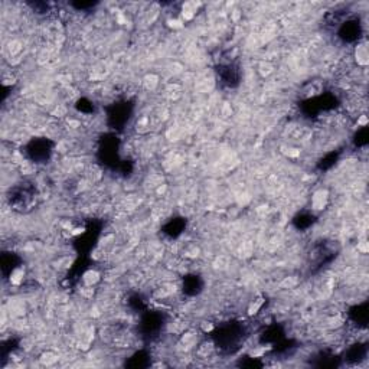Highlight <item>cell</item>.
<instances>
[{
	"label": "cell",
	"mask_w": 369,
	"mask_h": 369,
	"mask_svg": "<svg viewBox=\"0 0 369 369\" xmlns=\"http://www.w3.org/2000/svg\"><path fill=\"white\" fill-rule=\"evenodd\" d=\"M54 149V143L48 138H33L26 144V154L27 157L36 163H43L49 160L51 154Z\"/></svg>",
	"instance_id": "6da1fadb"
},
{
	"label": "cell",
	"mask_w": 369,
	"mask_h": 369,
	"mask_svg": "<svg viewBox=\"0 0 369 369\" xmlns=\"http://www.w3.org/2000/svg\"><path fill=\"white\" fill-rule=\"evenodd\" d=\"M131 114V109L128 103H117L109 110V123L114 128H122L128 122Z\"/></svg>",
	"instance_id": "7a4b0ae2"
},
{
	"label": "cell",
	"mask_w": 369,
	"mask_h": 369,
	"mask_svg": "<svg viewBox=\"0 0 369 369\" xmlns=\"http://www.w3.org/2000/svg\"><path fill=\"white\" fill-rule=\"evenodd\" d=\"M240 335H243L241 328L231 325V326H225V328L219 329L217 335H215V339H217V343L221 348H234L235 343L238 342V339H240Z\"/></svg>",
	"instance_id": "3957f363"
},
{
	"label": "cell",
	"mask_w": 369,
	"mask_h": 369,
	"mask_svg": "<svg viewBox=\"0 0 369 369\" xmlns=\"http://www.w3.org/2000/svg\"><path fill=\"white\" fill-rule=\"evenodd\" d=\"M33 198H35V192L27 185L13 189V192H10V196H9L10 205H13L14 208H27L32 204Z\"/></svg>",
	"instance_id": "277c9868"
},
{
	"label": "cell",
	"mask_w": 369,
	"mask_h": 369,
	"mask_svg": "<svg viewBox=\"0 0 369 369\" xmlns=\"http://www.w3.org/2000/svg\"><path fill=\"white\" fill-rule=\"evenodd\" d=\"M162 323H163V317L159 313H154V312H149L141 317V322H140V328L141 332L144 335H153V333H157L160 329H162Z\"/></svg>",
	"instance_id": "5b68a950"
},
{
	"label": "cell",
	"mask_w": 369,
	"mask_h": 369,
	"mask_svg": "<svg viewBox=\"0 0 369 369\" xmlns=\"http://www.w3.org/2000/svg\"><path fill=\"white\" fill-rule=\"evenodd\" d=\"M361 25L358 20H348L339 29V38L345 42H354L361 36Z\"/></svg>",
	"instance_id": "8992f818"
},
{
	"label": "cell",
	"mask_w": 369,
	"mask_h": 369,
	"mask_svg": "<svg viewBox=\"0 0 369 369\" xmlns=\"http://www.w3.org/2000/svg\"><path fill=\"white\" fill-rule=\"evenodd\" d=\"M218 74L221 82L225 84L227 87H235L240 82V72L231 64L221 67V69H218Z\"/></svg>",
	"instance_id": "52a82bcc"
},
{
	"label": "cell",
	"mask_w": 369,
	"mask_h": 369,
	"mask_svg": "<svg viewBox=\"0 0 369 369\" xmlns=\"http://www.w3.org/2000/svg\"><path fill=\"white\" fill-rule=\"evenodd\" d=\"M100 153L103 154L104 163H113L117 160V140H109L106 138L103 146L100 147Z\"/></svg>",
	"instance_id": "ba28073f"
},
{
	"label": "cell",
	"mask_w": 369,
	"mask_h": 369,
	"mask_svg": "<svg viewBox=\"0 0 369 369\" xmlns=\"http://www.w3.org/2000/svg\"><path fill=\"white\" fill-rule=\"evenodd\" d=\"M202 286H204V284H202L201 277H199V275H195V274L186 275L185 280H183V291H185L186 294H189V296L198 294V293L202 290Z\"/></svg>",
	"instance_id": "9c48e42d"
},
{
	"label": "cell",
	"mask_w": 369,
	"mask_h": 369,
	"mask_svg": "<svg viewBox=\"0 0 369 369\" xmlns=\"http://www.w3.org/2000/svg\"><path fill=\"white\" fill-rule=\"evenodd\" d=\"M19 257L13 254V252H3L1 254V273L4 277H7L9 274H12L14 268L19 265Z\"/></svg>",
	"instance_id": "30bf717a"
},
{
	"label": "cell",
	"mask_w": 369,
	"mask_h": 369,
	"mask_svg": "<svg viewBox=\"0 0 369 369\" xmlns=\"http://www.w3.org/2000/svg\"><path fill=\"white\" fill-rule=\"evenodd\" d=\"M351 319L355 322L356 325H362L365 326L368 322V310H367V304L362 306H355L354 309H351Z\"/></svg>",
	"instance_id": "8fae6325"
},
{
	"label": "cell",
	"mask_w": 369,
	"mask_h": 369,
	"mask_svg": "<svg viewBox=\"0 0 369 369\" xmlns=\"http://www.w3.org/2000/svg\"><path fill=\"white\" fill-rule=\"evenodd\" d=\"M185 225H186V222H185L182 218L172 219V221L164 227V233L167 234V235H170V237H178L179 234L183 231Z\"/></svg>",
	"instance_id": "7c38bea8"
},
{
	"label": "cell",
	"mask_w": 369,
	"mask_h": 369,
	"mask_svg": "<svg viewBox=\"0 0 369 369\" xmlns=\"http://www.w3.org/2000/svg\"><path fill=\"white\" fill-rule=\"evenodd\" d=\"M367 354L365 348L362 345H354L349 351H348V355L346 359L351 361V362H359L361 359H364V356Z\"/></svg>",
	"instance_id": "4fadbf2b"
},
{
	"label": "cell",
	"mask_w": 369,
	"mask_h": 369,
	"mask_svg": "<svg viewBox=\"0 0 369 369\" xmlns=\"http://www.w3.org/2000/svg\"><path fill=\"white\" fill-rule=\"evenodd\" d=\"M315 222V218L312 215H307V214H300L294 218V225L299 228V230H306L309 228L312 224Z\"/></svg>",
	"instance_id": "5bb4252c"
},
{
	"label": "cell",
	"mask_w": 369,
	"mask_h": 369,
	"mask_svg": "<svg viewBox=\"0 0 369 369\" xmlns=\"http://www.w3.org/2000/svg\"><path fill=\"white\" fill-rule=\"evenodd\" d=\"M130 367H138V368H144V367H147L149 365V359H147V356L144 355V352H138L136 355L131 358V362L128 364Z\"/></svg>",
	"instance_id": "9a60e30c"
},
{
	"label": "cell",
	"mask_w": 369,
	"mask_h": 369,
	"mask_svg": "<svg viewBox=\"0 0 369 369\" xmlns=\"http://www.w3.org/2000/svg\"><path fill=\"white\" fill-rule=\"evenodd\" d=\"M264 341L265 342H275L281 338V335H278V328H268L267 332H264Z\"/></svg>",
	"instance_id": "2e32d148"
},
{
	"label": "cell",
	"mask_w": 369,
	"mask_h": 369,
	"mask_svg": "<svg viewBox=\"0 0 369 369\" xmlns=\"http://www.w3.org/2000/svg\"><path fill=\"white\" fill-rule=\"evenodd\" d=\"M97 4V1H77V3H71L72 7H75L77 10H87L91 9Z\"/></svg>",
	"instance_id": "e0dca14e"
},
{
	"label": "cell",
	"mask_w": 369,
	"mask_h": 369,
	"mask_svg": "<svg viewBox=\"0 0 369 369\" xmlns=\"http://www.w3.org/2000/svg\"><path fill=\"white\" fill-rule=\"evenodd\" d=\"M356 136H359V138H356V144H359V146H364V144H367L368 143V130L367 128H362Z\"/></svg>",
	"instance_id": "ac0fdd59"
},
{
	"label": "cell",
	"mask_w": 369,
	"mask_h": 369,
	"mask_svg": "<svg viewBox=\"0 0 369 369\" xmlns=\"http://www.w3.org/2000/svg\"><path fill=\"white\" fill-rule=\"evenodd\" d=\"M335 162H336V154H329L326 159L322 160V163H320L319 167H320V169H329L332 164H335Z\"/></svg>",
	"instance_id": "d6986e66"
},
{
	"label": "cell",
	"mask_w": 369,
	"mask_h": 369,
	"mask_svg": "<svg viewBox=\"0 0 369 369\" xmlns=\"http://www.w3.org/2000/svg\"><path fill=\"white\" fill-rule=\"evenodd\" d=\"M48 7H49V6H48L46 3H35V4H33V9H38L39 12H46Z\"/></svg>",
	"instance_id": "ffe728a7"
}]
</instances>
